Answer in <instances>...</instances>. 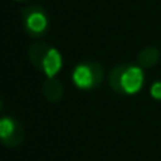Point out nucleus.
<instances>
[{
  "label": "nucleus",
  "mask_w": 161,
  "mask_h": 161,
  "mask_svg": "<svg viewBox=\"0 0 161 161\" xmlns=\"http://www.w3.org/2000/svg\"><path fill=\"white\" fill-rule=\"evenodd\" d=\"M146 75L140 65L134 64H117L110 69L109 85L113 92L119 95H136L144 86Z\"/></svg>",
  "instance_id": "nucleus-1"
},
{
  "label": "nucleus",
  "mask_w": 161,
  "mask_h": 161,
  "mask_svg": "<svg viewBox=\"0 0 161 161\" xmlns=\"http://www.w3.org/2000/svg\"><path fill=\"white\" fill-rule=\"evenodd\" d=\"M28 58L45 78H55L64 67L62 54L48 42H36L28 48Z\"/></svg>",
  "instance_id": "nucleus-2"
},
{
  "label": "nucleus",
  "mask_w": 161,
  "mask_h": 161,
  "mask_svg": "<svg viewBox=\"0 0 161 161\" xmlns=\"http://www.w3.org/2000/svg\"><path fill=\"white\" fill-rule=\"evenodd\" d=\"M105 78V69L96 61H82L72 69L71 79L79 91H93L99 88Z\"/></svg>",
  "instance_id": "nucleus-3"
},
{
  "label": "nucleus",
  "mask_w": 161,
  "mask_h": 161,
  "mask_svg": "<svg viewBox=\"0 0 161 161\" xmlns=\"http://www.w3.org/2000/svg\"><path fill=\"white\" fill-rule=\"evenodd\" d=\"M21 21L24 31L31 38H41L50 30V17L42 6L30 4L21 8Z\"/></svg>",
  "instance_id": "nucleus-4"
},
{
  "label": "nucleus",
  "mask_w": 161,
  "mask_h": 161,
  "mask_svg": "<svg viewBox=\"0 0 161 161\" xmlns=\"http://www.w3.org/2000/svg\"><path fill=\"white\" fill-rule=\"evenodd\" d=\"M24 140V129L16 117L2 116L0 117V143L4 147L16 148Z\"/></svg>",
  "instance_id": "nucleus-5"
},
{
  "label": "nucleus",
  "mask_w": 161,
  "mask_h": 161,
  "mask_svg": "<svg viewBox=\"0 0 161 161\" xmlns=\"http://www.w3.org/2000/svg\"><path fill=\"white\" fill-rule=\"evenodd\" d=\"M41 92L50 103H57L64 95V86L57 78H47L42 82Z\"/></svg>",
  "instance_id": "nucleus-6"
},
{
  "label": "nucleus",
  "mask_w": 161,
  "mask_h": 161,
  "mask_svg": "<svg viewBox=\"0 0 161 161\" xmlns=\"http://www.w3.org/2000/svg\"><path fill=\"white\" fill-rule=\"evenodd\" d=\"M161 58V51L154 45H148L144 47L137 55V64L143 68V69H147L151 68L160 61Z\"/></svg>",
  "instance_id": "nucleus-7"
},
{
  "label": "nucleus",
  "mask_w": 161,
  "mask_h": 161,
  "mask_svg": "<svg viewBox=\"0 0 161 161\" xmlns=\"http://www.w3.org/2000/svg\"><path fill=\"white\" fill-rule=\"evenodd\" d=\"M150 95L154 100L161 102V79H157L151 83L150 86Z\"/></svg>",
  "instance_id": "nucleus-8"
},
{
  "label": "nucleus",
  "mask_w": 161,
  "mask_h": 161,
  "mask_svg": "<svg viewBox=\"0 0 161 161\" xmlns=\"http://www.w3.org/2000/svg\"><path fill=\"white\" fill-rule=\"evenodd\" d=\"M2 109H3V99L0 97V110H2Z\"/></svg>",
  "instance_id": "nucleus-9"
},
{
  "label": "nucleus",
  "mask_w": 161,
  "mask_h": 161,
  "mask_svg": "<svg viewBox=\"0 0 161 161\" xmlns=\"http://www.w3.org/2000/svg\"><path fill=\"white\" fill-rule=\"evenodd\" d=\"M14 2H28V0H14Z\"/></svg>",
  "instance_id": "nucleus-10"
}]
</instances>
